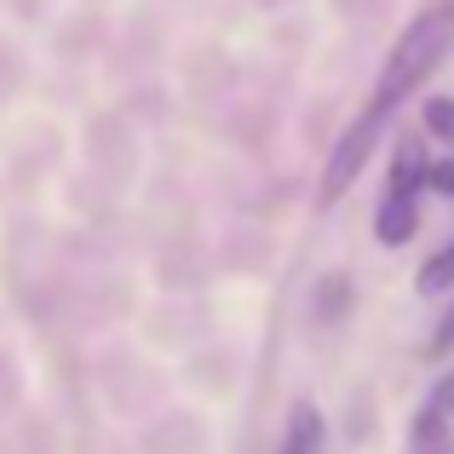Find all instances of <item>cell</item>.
Listing matches in <instances>:
<instances>
[{"instance_id":"9","label":"cell","mask_w":454,"mask_h":454,"mask_svg":"<svg viewBox=\"0 0 454 454\" xmlns=\"http://www.w3.org/2000/svg\"><path fill=\"white\" fill-rule=\"evenodd\" d=\"M420 121H426V133H432V138H454V98H426Z\"/></svg>"},{"instance_id":"1","label":"cell","mask_w":454,"mask_h":454,"mask_svg":"<svg viewBox=\"0 0 454 454\" xmlns=\"http://www.w3.org/2000/svg\"><path fill=\"white\" fill-rule=\"evenodd\" d=\"M449 46H454V0H437L432 12H420V18L397 35V46H391V58H386V69H380L374 98H368L363 115H374V121L386 127L391 110H397L409 92H420L426 75L449 58Z\"/></svg>"},{"instance_id":"7","label":"cell","mask_w":454,"mask_h":454,"mask_svg":"<svg viewBox=\"0 0 454 454\" xmlns=\"http://www.w3.org/2000/svg\"><path fill=\"white\" fill-rule=\"evenodd\" d=\"M449 288H454V242L437 247V254L420 265V294L426 300H432V294H449Z\"/></svg>"},{"instance_id":"3","label":"cell","mask_w":454,"mask_h":454,"mask_svg":"<svg viewBox=\"0 0 454 454\" xmlns=\"http://www.w3.org/2000/svg\"><path fill=\"white\" fill-rule=\"evenodd\" d=\"M449 432H454V368L432 386V397H426V409H420V420H414L409 443L420 449V454H443Z\"/></svg>"},{"instance_id":"6","label":"cell","mask_w":454,"mask_h":454,"mask_svg":"<svg viewBox=\"0 0 454 454\" xmlns=\"http://www.w3.org/2000/svg\"><path fill=\"white\" fill-rule=\"evenodd\" d=\"M426 184V161H420V145H403L397 161H391V190L386 196H414Z\"/></svg>"},{"instance_id":"4","label":"cell","mask_w":454,"mask_h":454,"mask_svg":"<svg viewBox=\"0 0 454 454\" xmlns=\"http://www.w3.org/2000/svg\"><path fill=\"white\" fill-rule=\"evenodd\" d=\"M414 231H420V207H414V196H386V201H380V213H374L380 247H403Z\"/></svg>"},{"instance_id":"5","label":"cell","mask_w":454,"mask_h":454,"mask_svg":"<svg viewBox=\"0 0 454 454\" xmlns=\"http://www.w3.org/2000/svg\"><path fill=\"white\" fill-rule=\"evenodd\" d=\"M322 443H328V426H322L317 403H294V409H288V432H282L277 454H322Z\"/></svg>"},{"instance_id":"8","label":"cell","mask_w":454,"mask_h":454,"mask_svg":"<svg viewBox=\"0 0 454 454\" xmlns=\"http://www.w3.org/2000/svg\"><path fill=\"white\" fill-rule=\"evenodd\" d=\"M345 305H351V282H345V277H322V288H317V322H340Z\"/></svg>"},{"instance_id":"2","label":"cell","mask_w":454,"mask_h":454,"mask_svg":"<svg viewBox=\"0 0 454 454\" xmlns=\"http://www.w3.org/2000/svg\"><path fill=\"white\" fill-rule=\"evenodd\" d=\"M380 133H386V127H380L374 115H356V121L340 133V145H333L328 167H322V190H317V201H322V207L345 201V190H351L356 178H363L368 155H374V145H380Z\"/></svg>"},{"instance_id":"11","label":"cell","mask_w":454,"mask_h":454,"mask_svg":"<svg viewBox=\"0 0 454 454\" xmlns=\"http://www.w3.org/2000/svg\"><path fill=\"white\" fill-rule=\"evenodd\" d=\"M426 184H432L437 196H454V161H437V167H426Z\"/></svg>"},{"instance_id":"10","label":"cell","mask_w":454,"mask_h":454,"mask_svg":"<svg viewBox=\"0 0 454 454\" xmlns=\"http://www.w3.org/2000/svg\"><path fill=\"white\" fill-rule=\"evenodd\" d=\"M454 351V305L443 310V322H437V333H432V356H449Z\"/></svg>"},{"instance_id":"12","label":"cell","mask_w":454,"mask_h":454,"mask_svg":"<svg viewBox=\"0 0 454 454\" xmlns=\"http://www.w3.org/2000/svg\"><path fill=\"white\" fill-rule=\"evenodd\" d=\"M443 454H454V449H443Z\"/></svg>"}]
</instances>
